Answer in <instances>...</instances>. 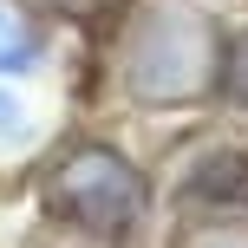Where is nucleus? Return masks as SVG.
Listing matches in <instances>:
<instances>
[{"label":"nucleus","mask_w":248,"mask_h":248,"mask_svg":"<svg viewBox=\"0 0 248 248\" xmlns=\"http://www.w3.org/2000/svg\"><path fill=\"white\" fill-rule=\"evenodd\" d=\"M124 78L144 105H196L222 85V39H216L209 13L183 7V0H163L137 20L131 33V59Z\"/></svg>","instance_id":"1"},{"label":"nucleus","mask_w":248,"mask_h":248,"mask_svg":"<svg viewBox=\"0 0 248 248\" xmlns=\"http://www.w3.org/2000/svg\"><path fill=\"white\" fill-rule=\"evenodd\" d=\"M144 196H150L144 170L131 157H118V150H105V144L72 150L46 183V209L78 222V229H92V235H124L144 216Z\"/></svg>","instance_id":"2"},{"label":"nucleus","mask_w":248,"mask_h":248,"mask_svg":"<svg viewBox=\"0 0 248 248\" xmlns=\"http://www.w3.org/2000/svg\"><path fill=\"white\" fill-rule=\"evenodd\" d=\"M189 196L209 209H248V157L242 150H209L189 176Z\"/></svg>","instance_id":"3"},{"label":"nucleus","mask_w":248,"mask_h":248,"mask_svg":"<svg viewBox=\"0 0 248 248\" xmlns=\"http://www.w3.org/2000/svg\"><path fill=\"white\" fill-rule=\"evenodd\" d=\"M39 65V33H33V20H26L13 0H0V72H33Z\"/></svg>","instance_id":"4"},{"label":"nucleus","mask_w":248,"mask_h":248,"mask_svg":"<svg viewBox=\"0 0 248 248\" xmlns=\"http://www.w3.org/2000/svg\"><path fill=\"white\" fill-rule=\"evenodd\" d=\"M216 92H229V98L248 111V33L229 39V52H222V85H216Z\"/></svg>","instance_id":"5"},{"label":"nucleus","mask_w":248,"mask_h":248,"mask_svg":"<svg viewBox=\"0 0 248 248\" xmlns=\"http://www.w3.org/2000/svg\"><path fill=\"white\" fill-rule=\"evenodd\" d=\"M20 131H26V111H20V98L0 85V137H20Z\"/></svg>","instance_id":"6"},{"label":"nucleus","mask_w":248,"mask_h":248,"mask_svg":"<svg viewBox=\"0 0 248 248\" xmlns=\"http://www.w3.org/2000/svg\"><path fill=\"white\" fill-rule=\"evenodd\" d=\"M196 248H248V235H235V229H222V235H202Z\"/></svg>","instance_id":"7"}]
</instances>
